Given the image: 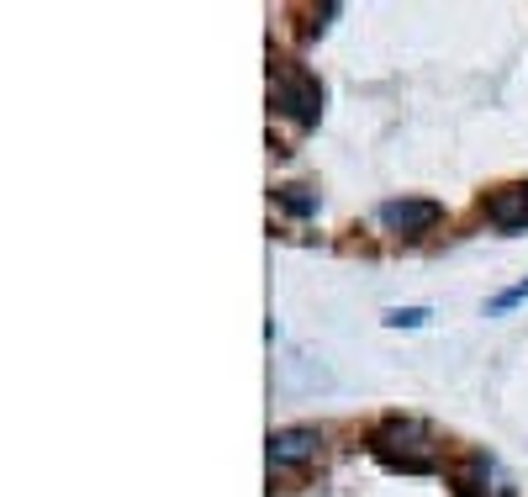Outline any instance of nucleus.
Listing matches in <instances>:
<instances>
[{"mask_svg": "<svg viewBox=\"0 0 528 497\" xmlns=\"http://www.w3.org/2000/svg\"><path fill=\"white\" fill-rule=\"evenodd\" d=\"M370 450L386 460L391 471H407V476H418V471H433L439 466V455H444V439L428 429L423 418H407V413H391L381 418L370 429Z\"/></svg>", "mask_w": 528, "mask_h": 497, "instance_id": "nucleus-1", "label": "nucleus"}, {"mask_svg": "<svg viewBox=\"0 0 528 497\" xmlns=\"http://www.w3.org/2000/svg\"><path fill=\"white\" fill-rule=\"evenodd\" d=\"M270 106L280 117H291L296 127H312L323 117V80L301 64H275L270 69Z\"/></svg>", "mask_w": 528, "mask_h": 497, "instance_id": "nucleus-2", "label": "nucleus"}, {"mask_svg": "<svg viewBox=\"0 0 528 497\" xmlns=\"http://www.w3.org/2000/svg\"><path fill=\"white\" fill-rule=\"evenodd\" d=\"M381 228L386 233H402V238H418V233H433L444 223V207L428 196H396V201H381Z\"/></svg>", "mask_w": 528, "mask_h": 497, "instance_id": "nucleus-3", "label": "nucleus"}, {"mask_svg": "<svg viewBox=\"0 0 528 497\" xmlns=\"http://www.w3.org/2000/svg\"><path fill=\"white\" fill-rule=\"evenodd\" d=\"M455 487H460V497H518L513 476H507L492 455H470L455 471Z\"/></svg>", "mask_w": 528, "mask_h": 497, "instance_id": "nucleus-4", "label": "nucleus"}, {"mask_svg": "<svg viewBox=\"0 0 528 497\" xmlns=\"http://www.w3.org/2000/svg\"><path fill=\"white\" fill-rule=\"evenodd\" d=\"M317 445H323V434L307 429V423H291V429H275L270 434V471H291V466H307V460L317 455Z\"/></svg>", "mask_w": 528, "mask_h": 497, "instance_id": "nucleus-5", "label": "nucleus"}, {"mask_svg": "<svg viewBox=\"0 0 528 497\" xmlns=\"http://www.w3.org/2000/svg\"><path fill=\"white\" fill-rule=\"evenodd\" d=\"M486 223L497 233H523L528 228V180H513V186L486 196Z\"/></svg>", "mask_w": 528, "mask_h": 497, "instance_id": "nucleus-6", "label": "nucleus"}, {"mask_svg": "<svg viewBox=\"0 0 528 497\" xmlns=\"http://www.w3.org/2000/svg\"><path fill=\"white\" fill-rule=\"evenodd\" d=\"M275 207L286 217H317V191H307V186H275Z\"/></svg>", "mask_w": 528, "mask_h": 497, "instance_id": "nucleus-7", "label": "nucleus"}, {"mask_svg": "<svg viewBox=\"0 0 528 497\" xmlns=\"http://www.w3.org/2000/svg\"><path fill=\"white\" fill-rule=\"evenodd\" d=\"M518 302H528V281H518V286H507V291H497V297H492V302H486V312H492V318H497V312H513Z\"/></svg>", "mask_w": 528, "mask_h": 497, "instance_id": "nucleus-8", "label": "nucleus"}, {"mask_svg": "<svg viewBox=\"0 0 528 497\" xmlns=\"http://www.w3.org/2000/svg\"><path fill=\"white\" fill-rule=\"evenodd\" d=\"M428 318H433L428 307H391V312H386V323H391V328H423Z\"/></svg>", "mask_w": 528, "mask_h": 497, "instance_id": "nucleus-9", "label": "nucleus"}]
</instances>
